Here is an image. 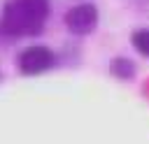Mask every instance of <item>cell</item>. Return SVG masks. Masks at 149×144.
<instances>
[{"mask_svg":"<svg viewBox=\"0 0 149 144\" xmlns=\"http://www.w3.org/2000/svg\"><path fill=\"white\" fill-rule=\"evenodd\" d=\"M49 14V0H7L0 16V33L9 39L35 37L44 30Z\"/></svg>","mask_w":149,"mask_h":144,"instance_id":"1","label":"cell"},{"mask_svg":"<svg viewBox=\"0 0 149 144\" xmlns=\"http://www.w3.org/2000/svg\"><path fill=\"white\" fill-rule=\"evenodd\" d=\"M56 63V53L49 49V46H42V44H35V46H28L19 53V70L28 77H35V74H42L47 70H51Z\"/></svg>","mask_w":149,"mask_h":144,"instance_id":"2","label":"cell"},{"mask_svg":"<svg viewBox=\"0 0 149 144\" xmlns=\"http://www.w3.org/2000/svg\"><path fill=\"white\" fill-rule=\"evenodd\" d=\"M65 26L72 35H88L98 26V9L91 2H79L65 12Z\"/></svg>","mask_w":149,"mask_h":144,"instance_id":"3","label":"cell"},{"mask_svg":"<svg viewBox=\"0 0 149 144\" xmlns=\"http://www.w3.org/2000/svg\"><path fill=\"white\" fill-rule=\"evenodd\" d=\"M109 72H112V77H116V79L128 81V79L135 77V63H133L130 58H126V56H116V58L109 60Z\"/></svg>","mask_w":149,"mask_h":144,"instance_id":"4","label":"cell"},{"mask_svg":"<svg viewBox=\"0 0 149 144\" xmlns=\"http://www.w3.org/2000/svg\"><path fill=\"white\" fill-rule=\"evenodd\" d=\"M130 44H133V49H135L137 53H142V56L149 58V28H137V30H133Z\"/></svg>","mask_w":149,"mask_h":144,"instance_id":"5","label":"cell"}]
</instances>
